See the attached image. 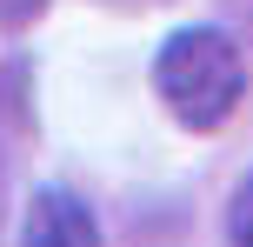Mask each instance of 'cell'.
Instances as JSON below:
<instances>
[{
    "instance_id": "cell-1",
    "label": "cell",
    "mask_w": 253,
    "mask_h": 247,
    "mask_svg": "<svg viewBox=\"0 0 253 247\" xmlns=\"http://www.w3.org/2000/svg\"><path fill=\"white\" fill-rule=\"evenodd\" d=\"M153 94L167 100V114L193 134H213L233 120V107L247 100V60L240 40L227 27H180L153 53Z\"/></svg>"
},
{
    "instance_id": "cell-2",
    "label": "cell",
    "mask_w": 253,
    "mask_h": 247,
    "mask_svg": "<svg viewBox=\"0 0 253 247\" xmlns=\"http://www.w3.org/2000/svg\"><path fill=\"white\" fill-rule=\"evenodd\" d=\"M20 247H100V227H93V214L80 207L67 187H40V194L27 200Z\"/></svg>"
},
{
    "instance_id": "cell-3",
    "label": "cell",
    "mask_w": 253,
    "mask_h": 247,
    "mask_svg": "<svg viewBox=\"0 0 253 247\" xmlns=\"http://www.w3.org/2000/svg\"><path fill=\"white\" fill-rule=\"evenodd\" d=\"M227 241L233 247H253V174L233 187V200H227Z\"/></svg>"
},
{
    "instance_id": "cell-4",
    "label": "cell",
    "mask_w": 253,
    "mask_h": 247,
    "mask_svg": "<svg viewBox=\"0 0 253 247\" xmlns=\"http://www.w3.org/2000/svg\"><path fill=\"white\" fill-rule=\"evenodd\" d=\"M40 7H47V0H0V20H7V27H27V20H40Z\"/></svg>"
},
{
    "instance_id": "cell-5",
    "label": "cell",
    "mask_w": 253,
    "mask_h": 247,
    "mask_svg": "<svg viewBox=\"0 0 253 247\" xmlns=\"http://www.w3.org/2000/svg\"><path fill=\"white\" fill-rule=\"evenodd\" d=\"M0 227H7V160H0Z\"/></svg>"
},
{
    "instance_id": "cell-6",
    "label": "cell",
    "mask_w": 253,
    "mask_h": 247,
    "mask_svg": "<svg viewBox=\"0 0 253 247\" xmlns=\"http://www.w3.org/2000/svg\"><path fill=\"white\" fill-rule=\"evenodd\" d=\"M233 7H240V20H247V27H253V0H233Z\"/></svg>"
}]
</instances>
